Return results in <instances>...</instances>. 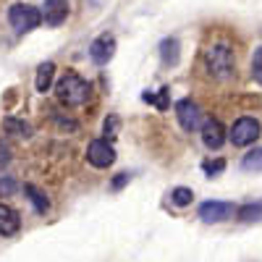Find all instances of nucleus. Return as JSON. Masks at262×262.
I'll return each instance as SVG.
<instances>
[{"label": "nucleus", "mask_w": 262, "mask_h": 262, "mask_svg": "<svg viewBox=\"0 0 262 262\" xmlns=\"http://www.w3.org/2000/svg\"><path fill=\"white\" fill-rule=\"evenodd\" d=\"M205 66H207V74L217 81H226L233 76L236 71V60H233V50L226 45V42H215L205 50Z\"/></svg>", "instance_id": "1"}, {"label": "nucleus", "mask_w": 262, "mask_h": 262, "mask_svg": "<svg viewBox=\"0 0 262 262\" xmlns=\"http://www.w3.org/2000/svg\"><path fill=\"white\" fill-rule=\"evenodd\" d=\"M55 95L63 105L69 107H79L86 102V97H90V84H86L79 74L69 71L66 76H60V81L55 84Z\"/></svg>", "instance_id": "2"}, {"label": "nucleus", "mask_w": 262, "mask_h": 262, "mask_svg": "<svg viewBox=\"0 0 262 262\" xmlns=\"http://www.w3.org/2000/svg\"><path fill=\"white\" fill-rule=\"evenodd\" d=\"M259 134H262L259 121L252 118V116H242V118L231 126L228 139H231L233 147H249V144H254V142L259 139Z\"/></svg>", "instance_id": "3"}, {"label": "nucleus", "mask_w": 262, "mask_h": 262, "mask_svg": "<svg viewBox=\"0 0 262 262\" xmlns=\"http://www.w3.org/2000/svg\"><path fill=\"white\" fill-rule=\"evenodd\" d=\"M8 21H11V27L16 29V32H32V29H37L39 24H42V13H39V8H34V6H27V3H16V6H11V11H8Z\"/></svg>", "instance_id": "4"}, {"label": "nucleus", "mask_w": 262, "mask_h": 262, "mask_svg": "<svg viewBox=\"0 0 262 262\" xmlns=\"http://www.w3.org/2000/svg\"><path fill=\"white\" fill-rule=\"evenodd\" d=\"M176 118L181 123L184 131H194V128H202V107L196 105L194 100L184 97L176 102Z\"/></svg>", "instance_id": "5"}, {"label": "nucleus", "mask_w": 262, "mask_h": 262, "mask_svg": "<svg viewBox=\"0 0 262 262\" xmlns=\"http://www.w3.org/2000/svg\"><path fill=\"white\" fill-rule=\"evenodd\" d=\"M86 160L95 168H111L116 163V149L107 139H92L86 147Z\"/></svg>", "instance_id": "6"}, {"label": "nucleus", "mask_w": 262, "mask_h": 262, "mask_svg": "<svg viewBox=\"0 0 262 262\" xmlns=\"http://www.w3.org/2000/svg\"><path fill=\"white\" fill-rule=\"evenodd\" d=\"M236 207L231 202H202L200 205V217L205 223H223L228 217H233Z\"/></svg>", "instance_id": "7"}, {"label": "nucleus", "mask_w": 262, "mask_h": 262, "mask_svg": "<svg viewBox=\"0 0 262 262\" xmlns=\"http://www.w3.org/2000/svg\"><path fill=\"white\" fill-rule=\"evenodd\" d=\"M113 55H116V37H113V34H100L92 45H90V58H92V63H97V66H105Z\"/></svg>", "instance_id": "8"}, {"label": "nucleus", "mask_w": 262, "mask_h": 262, "mask_svg": "<svg viewBox=\"0 0 262 262\" xmlns=\"http://www.w3.org/2000/svg\"><path fill=\"white\" fill-rule=\"evenodd\" d=\"M202 142L207 149H221L226 144V128L217 118H205L202 121Z\"/></svg>", "instance_id": "9"}, {"label": "nucleus", "mask_w": 262, "mask_h": 262, "mask_svg": "<svg viewBox=\"0 0 262 262\" xmlns=\"http://www.w3.org/2000/svg\"><path fill=\"white\" fill-rule=\"evenodd\" d=\"M66 16H69V3H66V0H45V13H42L45 24L60 27L66 21Z\"/></svg>", "instance_id": "10"}, {"label": "nucleus", "mask_w": 262, "mask_h": 262, "mask_svg": "<svg viewBox=\"0 0 262 262\" xmlns=\"http://www.w3.org/2000/svg\"><path fill=\"white\" fill-rule=\"evenodd\" d=\"M18 228H21V215L11 205L0 202V233L13 236V233H18Z\"/></svg>", "instance_id": "11"}, {"label": "nucleus", "mask_w": 262, "mask_h": 262, "mask_svg": "<svg viewBox=\"0 0 262 262\" xmlns=\"http://www.w3.org/2000/svg\"><path fill=\"white\" fill-rule=\"evenodd\" d=\"M181 58V45H179V39L176 37H165L160 42V60L163 66H176Z\"/></svg>", "instance_id": "12"}, {"label": "nucleus", "mask_w": 262, "mask_h": 262, "mask_svg": "<svg viewBox=\"0 0 262 262\" xmlns=\"http://www.w3.org/2000/svg\"><path fill=\"white\" fill-rule=\"evenodd\" d=\"M53 76H55V63L48 60V63H42L39 69H37V79H34V86H37V92L45 95L50 90V84H53Z\"/></svg>", "instance_id": "13"}, {"label": "nucleus", "mask_w": 262, "mask_h": 262, "mask_svg": "<svg viewBox=\"0 0 262 262\" xmlns=\"http://www.w3.org/2000/svg\"><path fill=\"white\" fill-rule=\"evenodd\" d=\"M24 194L29 196V202L34 205V210H37L39 215H45V212L50 210V202H48V196L42 194V191H39V189H37L34 184H27V186H24Z\"/></svg>", "instance_id": "14"}, {"label": "nucleus", "mask_w": 262, "mask_h": 262, "mask_svg": "<svg viewBox=\"0 0 262 262\" xmlns=\"http://www.w3.org/2000/svg\"><path fill=\"white\" fill-rule=\"evenodd\" d=\"M242 170H247V173H259L262 170V147L249 149L242 158Z\"/></svg>", "instance_id": "15"}, {"label": "nucleus", "mask_w": 262, "mask_h": 262, "mask_svg": "<svg viewBox=\"0 0 262 262\" xmlns=\"http://www.w3.org/2000/svg\"><path fill=\"white\" fill-rule=\"evenodd\" d=\"M236 215H238V221H244V223L262 221V202H249V205H244V207H238Z\"/></svg>", "instance_id": "16"}, {"label": "nucleus", "mask_w": 262, "mask_h": 262, "mask_svg": "<svg viewBox=\"0 0 262 262\" xmlns=\"http://www.w3.org/2000/svg\"><path fill=\"white\" fill-rule=\"evenodd\" d=\"M3 128L8 131V134H13V137H32V128H29V123H24V121H16L13 116H8V118L3 121Z\"/></svg>", "instance_id": "17"}, {"label": "nucleus", "mask_w": 262, "mask_h": 262, "mask_svg": "<svg viewBox=\"0 0 262 262\" xmlns=\"http://www.w3.org/2000/svg\"><path fill=\"white\" fill-rule=\"evenodd\" d=\"M191 200H194V191L186 189V186H176L170 191V202L176 207H186V205H191Z\"/></svg>", "instance_id": "18"}, {"label": "nucleus", "mask_w": 262, "mask_h": 262, "mask_svg": "<svg viewBox=\"0 0 262 262\" xmlns=\"http://www.w3.org/2000/svg\"><path fill=\"white\" fill-rule=\"evenodd\" d=\"M168 95H170V90H168V86H163L160 95L144 92V95H142V100H144V102H149V105H155L158 111H168Z\"/></svg>", "instance_id": "19"}, {"label": "nucleus", "mask_w": 262, "mask_h": 262, "mask_svg": "<svg viewBox=\"0 0 262 262\" xmlns=\"http://www.w3.org/2000/svg\"><path fill=\"white\" fill-rule=\"evenodd\" d=\"M202 170L207 173L210 179H212V176H221V173L226 170V160H223V158H217V160H205V163H202Z\"/></svg>", "instance_id": "20"}, {"label": "nucleus", "mask_w": 262, "mask_h": 262, "mask_svg": "<svg viewBox=\"0 0 262 262\" xmlns=\"http://www.w3.org/2000/svg\"><path fill=\"white\" fill-rule=\"evenodd\" d=\"M118 128H121V121H118V116H107V118H105V123H102L105 139H113V137L118 134Z\"/></svg>", "instance_id": "21"}, {"label": "nucleus", "mask_w": 262, "mask_h": 262, "mask_svg": "<svg viewBox=\"0 0 262 262\" xmlns=\"http://www.w3.org/2000/svg\"><path fill=\"white\" fill-rule=\"evenodd\" d=\"M252 76L257 84H262V48H257L252 55Z\"/></svg>", "instance_id": "22"}, {"label": "nucleus", "mask_w": 262, "mask_h": 262, "mask_svg": "<svg viewBox=\"0 0 262 262\" xmlns=\"http://www.w3.org/2000/svg\"><path fill=\"white\" fill-rule=\"evenodd\" d=\"M128 179H131L128 173H118V176L113 179V189H116V191H118V189H123V186L128 184Z\"/></svg>", "instance_id": "23"}, {"label": "nucleus", "mask_w": 262, "mask_h": 262, "mask_svg": "<svg viewBox=\"0 0 262 262\" xmlns=\"http://www.w3.org/2000/svg\"><path fill=\"white\" fill-rule=\"evenodd\" d=\"M16 189V184L11 181V179H6V181H0V194H11Z\"/></svg>", "instance_id": "24"}, {"label": "nucleus", "mask_w": 262, "mask_h": 262, "mask_svg": "<svg viewBox=\"0 0 262 262\" xmlns=\"http://www.w3.org/2000/svg\"><path fill=\"white\" fill-rule=\"evenodd\" d=\"M8 160H11V152H8V147H3V144H0V168H3V165H8Z\"/></svg>", "instance_id": "25"}]
</instances>
